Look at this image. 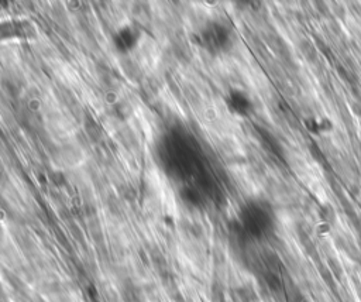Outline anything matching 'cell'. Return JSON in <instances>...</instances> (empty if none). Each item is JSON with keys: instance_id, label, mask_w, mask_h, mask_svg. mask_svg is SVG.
<instances>
[{"instance_id": "6da1fadb", "label": "cell", "mask_w": 361, "mask_h": 302, "mask_svg": "<svg viewBox=\"0 0 361 302\" xmlns=\"http://www.w3.org/2000/svg\"><path fill=\"white\" fill-rule=\"evenodd\" d=\"M240 220H242V226L246 233L257 239L268 235L274 223L271 209L257 202L247 204L242 209Z\"/></svg>"}, {"instance_id": "7a4b0ae2", "label": "cell", "mask_w": 361, "mask_h": 302, "mask_svg": "<svg viewBox=\"0 0 361 302\" xmlns=\"http://www.w3.org/2000/svg\"><path fill=\"white\" fill-rule=\"evenodd\" d=\"M204 43L206 44V47L212 51H223L227 50V47L230 46L231 40H230V33L229 30L219 24V23H212L209 24L204 33Z\"/></svg>"}, {"instance_id": "3957f363", "label": "cell", "mask_w": 361, "mask_h": 302, "mask_svg": "<svg viewBox=\"0 0 361 302\" xmlns=\"http://www.w3.org/2000/svg\"><path fill=\"white\" fill-rule=\"evenodd\" d=\"M230 106H231V109L236 113H238V115H243V116L249 115V113L253 109V103H252L250 98L246 94L240 92V91L231 92V95H230Z\"/></svg>"}]
</instances>
